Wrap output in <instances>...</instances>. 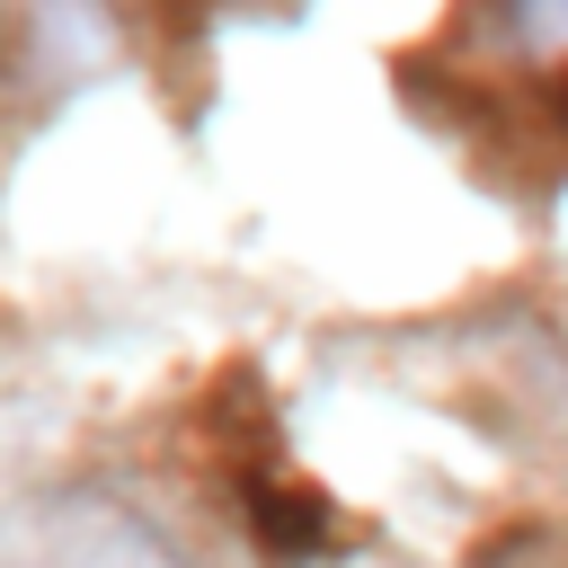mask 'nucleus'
I'll use <instances>...</instances> for the list:
<instances>
[{
  "label": "nucleus",
  "mask_w": 568,
  "mask_h": 568,
  "mask_svg": "<svg viewBox=\"0 0 568 568\" xmlns=\"http://www.w3.org/2000/svg\"><path fill=\"white\" fill-rule=\"evenodd\" d=\"M0 568H195V559L142 506L106 488H53L0 524Z\"/></svg>",
  "instance_id": "1"
}]
</instances>
